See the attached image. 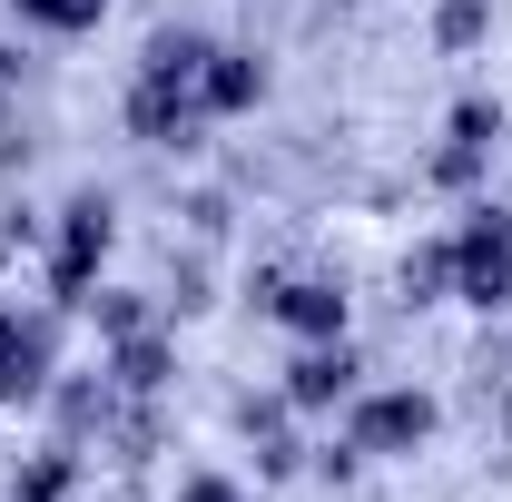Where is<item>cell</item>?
<instances>
[{"instance_id": "8", "label": "cell", "mask_w": 512, "mask_h": 502, "mask_svg": "<svg viewBox=\"0 0 512 502\" xmlns=\"http://www.w3.org/2000/svg\"><path fill=\"white\" fill-rule=\"evenodd\" d=\"M10 10H20L30 30H60V40H79V30H99V10H109V0H10Z\"/></svg>"}, {"instance_id": "6", "label": "cell", "mask_w": 512, "mask_h": 502, "mask_svg": "<svg viewBox=\"0 0 512 502\" xmlns=\"http://www.w3.org/2000/svg\"><path fill=\"white\" fill-rule=\"evenodd\" d=\"M256 99H266V60H256V50H207L197 109H256Z\"/></svg>"}, {"instance_id": "2", "label": "cell", "mask_w": 512, "mask_h": 502, "mask_svg": "<svg viewBox=\"0 0 512 502\" xmlns=\"http://www.w3.org/2000/svg\"><path fill=\"white\" fill-rule=\"evenodd\" d=\"M434 434V404H424V394H404V384H394V394H365V404H355V453H404V443H424Z\"/></svg>"}, {"instance_id": "4", "label": "cell", "mask_w": 512, "mask_h": 502, "mask_svg": "<svg viewBox=\"0 0 512 502\" xmlns=\"http://www.w3.org/2000/svg\"><path fill=\"white\" fill-rule=\"evenodd\" d=\"M99 256H109V197H69V217H60V286L69 296L89 286Z\"/></svg>"}, {"instance_id": "1", "label": "cell", "mask_w": 512, "mask_h": 502, "mask_svg": "<svg viewBox=\"0 0 512 502\" xmlns=\"http://www.w3.org/2000/svg\"><path fill=\"white\" fill-rule=\"evenodd\" d=\"M453 296L483 315L512 306V217H493V207H473V227L453 237Z\"/></svg>"}, {"instance_id": "9", "label": "cell", "mask_w": 512, "mask_h": 502, "mask_svg": "<svg viewBox=\"0 0 512 502\" xmlns=\"http://www.w3.org/2000/svg\"><path fill=\"white\" fill-rule=\"evenodd\" d=\"M483 20H493L483 0H444V20H434V40H444V50H473V40H483Z\"/></svg>"}, {"instance_id": "3", "label": "cell", "mask_w": 512, "mask_h": 502, "mask_svg": "<svg viewBox=\"0 0 512 502\" xmlns=\"http://www.w3.org/2000/svg\"><path fill=\"white\" fill-rule=\"evenodd\" d=\"M266 315L286 325V335H306V345H335L345 335V286H325V276H296V286H276Z\"/></svg>"}, {"instance_id": "7", "label": "cell", "mask_w": 512, "mask_h": 502, "mask_svg": "<svg viewBox=\"0 0 512 502\" xmlns=\"http://www.w3.org/2000/svg\"><path fill=\"white\" fill-rule=\"evenodd\" d=\"M345 394H355V355H345V335H335V345H306L296 375H286V404L316 414V404H345Z\"/></svg>"}, {"instance_id": "5", "label": "cell", "mask_w": 512, "mask_h": 502, "mask_svg": "<svg viewBox=\"0 0 512 502\" xmlns=\"http://www.w3.org/2000/svg\"><path fill=\"white\" fill-rule=\"evenodd\" d=\"M493 138H503V109H493V99H463V109H453V148L434 158V178H444V188H463V178L493 158Z\"/></svg>"}]
</instances>
